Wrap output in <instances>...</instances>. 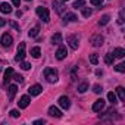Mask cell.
<instances>
[{"label":"cell","instance_id":"484cf974","mask_svg":"<svg viewBox=\"0 0 125 125\" xmlns=\"http://www.w3.org/2000/svg\"><path fill=\"white\" fill-rule=\"evenodd\" d=\"M81 9H83V16H84V18H88V16H91L93 10H91L90 8H81Z\"/></svg>","mask_w":125,"mask_h":125},{"label":"cell","instance_id":"9a60e30c","mask_svg":"<svg viewBox=\"0 0 125 125\" xmlns=\"http://www.w3.org/2000/svg\"><path fill=\"white\" fill-rule=\"evenodd\" d=\"M0 12L2 13H10L12 12V8H10V5L9 3H0Z\"/></svg>","mask_w":125,"mask_h":125},{"label":"cell","instance_id":"30bf717a","mask_svg":"<svg viewBox=\"0 0 125 125\" xmlns=\"http://www.w3.org/2000/svg\"><path fill=\"white\" fill-rule=\"evenodd\" d=\"M16 91H18V87H16L15 84L9 85V88H8V100H9V102H13V99H15V94H16Z\"/></svg>","mask_w":125,"mask_h":125},{"label":"cell","instance_id":"3957f363","mask_svg":"<svg viewBox=\"0 0 125 125\" xmlns=\"http://www.w3.org/2000/svg\"><path fill=\"white\" fill-rule=\"evenodd\" d=\"M25 43H19V46H18V50H16V56H15V60H18V62H22L24 59H25Z\"/></svg>","mask_w":125,"mask_h":125},{"label":"cell","instance_id":"74e56055","mask_svg":"<svg viewBox=\"0 0 125 125\" xmlns=\"http://www.w3.org/2000/svg\"><path fill=\"white\" fill-rule=\"evenodd\" d=\"M118 22H119V24H124V15H122V12L119 13V19H118Z\"/></svg>","mask_w":125,"mask_h":125},{"label":"cell","instance_id":"ab89813d","mask_svg":"<svg viewBox=\"0 0 125 125\" xmlns=\"http://www.w3.org/2000/svg\"><path fill=\"white\" fill-rule=\"evenodd\" d=\"M5 25H6V21L3 18H0V27H5Z\"/></svg>","mask_w":125,"mask_h":125},{"label":"cell","instance_id":"cb8c5ba5","mask_svg":"<svg viewBox=\"0 0 125 125\" xmlns=\"http://www.w3.org/2000/svg\"><path fill=\"white\" fill-rule=\"evenodd\" d=\"M109 21H110V16H109V15H103V16L100 18V21H99V25H106Z\"/></svg>","mask_w":125,"mask_h":125},{"label":"cell","instance_id":"d590c367","mask_svg":"<svg viewBox=\"0 0 125 125\" xmlns=\"http://www.w3.org/2000/svg\"><path fill=\"white\" fill-rule=\"evenodd\" d=\"M10 25H12V27H13V28L16 30V31H19V27H18V24H16L15 21H10Z\"/></svg>","mask_w":125,"mask_h":125},{"label":"cell","instance_id":"d6986e66","mask_svg":"<svg viewBox=\"0 0 125 125\" xmlns=\"http://www.w3.org/2000/svg\"><path fill=\"white\" fill-rule=\"evenodd\" d=\"M113 60H115V56L112 53H106L104 54V62L106 65H113Z\"/></svg>","mask_w":125,"mask_h":125},{"label":"cell","instance_id":"2e32d148","mask_svg":"<svg viewBox=\"0 0 125 125\" xmlns=\"http://www.w3.org/2000/svg\"><path fill=\"white\" fill-rule=\"evenodd\" d=\"M78 18L74 15V13H66L65 16H63V24H68V22H75Z\"/></svg>","mask_w":125,"mask_h":125},{"label":"cell","instance_id":"7a4b0ae2","mask_svg":"<svg viewBox=\"0 0 125 125\" xmlns=\"http://www.w3.org/2000/svg\"><path fill=\"white\" fill-rule=\"evenodd\" d=\"M35 10H37V15H38V18H40L43 22H49V19H50V15H49V10H47L46 8H43V6H38Z\"/></svg>","mask_w":125,"mask_h":125},{"label":"cell","instance_id":"1f68e13d","mask_svg":"<svg viewBox=\"0 0 125 125\" xmlns=\"http://www.w3.org/2000/svg\"><path fill=\"white\" fill-rule=\"evenodd\" d=\"M90 3L93 6H102L103 5V0H90Z\"/></svg>","mask_w":125,"mask_h":125},{"label":"cell","instance_id":"8fae6325","mask_svg":"<svg viewBox=\"0 0 125 125\" xmlns=\"http://www.w3.org/2000/svg\"><path fill=\"white\" fill-rule=\"evenodd\" d=\"M30 96H22L21 99H19V102H18V106H19V109H25V107H28L30 106Z\"/></svg>","mask_w":125,"mask_h":125},{"label":"cell","instance_id":"f35d334b","mask_svg":"<svg viewBox=\"0 0 125 125\" xmlns=\"http://www.w3.org/2000/svg\"><path fill=\"white\" fill-rule=\"evenodd\" d=\"M12 3H13L16 8H19V5H21V0H12Z\"/></svg>","mask_w":125,"mask_h":125},{"label":"cell","instance_id":"52a82bcc","mask_svg":"<svg viewBox=\"0 0 125 125\" xmlns=\"http://www.w3.org/2000/svg\"><path fill=\"white\" fill-rule=\"evenodd\" d=\"M103 41H104V38H103L102 35H99V34L93 35V37H91V40H90V43H91L94 47H100V46L103 44Z\"/></svg>","mask_w":125,"mask_h":125},{"label":"cell","instance_id":"ac0fdd59","mask_svg":"<svg viewBox=\"0 0 125 125\" xmlns=\"http://www.w3.org/2000/svg\"><path fill=\"white\" fill-rule=\"evenodd\" d=\"M12 75H13V69L12 68H8L5 71V84H8L10 80H12Z\"/></svg>","mask_w":125,"mask_h":125},{"label":"cell","instance_id":"d6a6232c","mask_svg":"<svg viewBox=\"0 0 125 125\" xmlns=\"http://www.w3.org/2000/svg\"><path fill=\"white\" fill-rule=\"evenodd\" d=\"M21 68H22L24 71H28V69L31 68V65L28 63V62H22V63H21Z\"/></svg>","mask_w":125,"mask_h":125},{"label":"cell","instance_id":"d4e9b609","mask_svg":"<svg viewBox=\"0 0 125 125\" xmlns=\"http://www.w3.org/2000/svg\"><path fill=\"white\" fill-rule=\"evenodd\" d=\"M87 90H88V84L87 83H81L78 85V93H85Z\"/></svg>","mask_w":125,"mask_h":125},{"label":"cell","instance_id":"5bb4252c","mask_svg":"<svg viewBox=\"0 0 125 125\" xmlns=\"http://www.w3.org/2000/svg\"><path fill=\"white\" fill-rule=\"evenodd\" d=\"M53 9H54L57 13H63V12H65L63 5H62L60 2H56V0H53Z\"/></svg>","mask_w":125,"mask_h":125},{"label":"cell","instance_id":"60d3db41","mask_svg":"<svg viewBox=\"0 0 125 125\" xmlns=\"http://www.w3.org/2000/svg\"><path fill=\"white\" fill-rule=\"evenodd\" d=\"M16 16H18V18H21V16H22V12H21V10H18V12H16Z\"/></svg>","mask_w":125,"mask_h":125},{"label":"cell","instance_id":"e575fe53","mask_svg":"<svg viewBox=\"0 0 125 125\" xmlns=\"http://www.w3.org/2000/svg\"><path fill=\"white\" fill-rule=\"evenodd\" d=\"M102 91H103V88H102V87H100L99 84H97V85H94V93H97V94H100Z\"/></svg>","mask_w":125,"mask_h":125},{"label":"cell","instance_id":"8d00e7d4","mask_svg":"<svg viewBox=\"0 0 125 125\" xmlns=\"http://www.w3.org/2000/svg\"><path fill=\"white\" fill-rule=\"evenodd\" d=\"M34 124L35 125H41V124H46V121L44 119H37V121H34Z\"/></svg>","mask_w":125,"mask_h":125},{"label":"cell","instance_id":"ffe728a7","mask_svg":"<svg viewBox=\"0 0 125 125\" xmlns=\"http://www.w3.org/2000/svg\"><path fill=\"white\" fill-rule=\"evenodd\" d=\"M62 43V35L59 32H56L53 37H52V44H60Z\"/></svg>","mask_w":125,"mask_h":125},{"label":"cell","instance_id":"4dcf8cb0","mask_svg":"<svg viewBox=\"0 0 125 125\" xmlns=\"http://www.w3.org/2000/svg\"><path fill=\"white\" fill-rule=\"evenodd\" d=\"M9 113H10V116H12V118H19V115H21L18 109H12V110H10Z\"/></svg>","mask_w":125,"mask_h":125},{"label":"cell","instance_id":"4316f807","mask_svg":"<svg viewBox=\"0 0 125 125\" xmlns=\"http://www.w3.org/2000/svg\"><path fill=\"white\" fill-rule=\"evenodd\" d=\"M90 62H91L93 65H97V63H99V56H97L96 53H91V54H90Z\"/></svg>","mask_w":125,"mask_h":125},{"label":"cell","instance_id":"f1b7e54d","mask_svg":"<svg viewBox=\"0 0 125 125\" xmlns=\"http://www.w3.org/2000/svg\"><path fill=\"white\" fill-rule=\"evenodd\" d=\"M84 0H75V2H74V9H81L83 6H84Z\"/></svg>","mask_w":125,"mask_h":125},{"label":"cell","instance_id":"4fadbf2b","mask_svg":"<svg viewBox=\"0 0 125 125\" xmlns=\"http://www.w3.org/2000/svg\"><path fill=\"white\" fill-rule=\"evenodd\" d=\"M49 115L53 118H62V112L56 107V106H50L49 107Z\"/></svg>","mask_w":125,"mask_h":125},{"label":"cell","instance_id":"7402d4cb","mask_svg":"<svg viewBox=\"0 0 125 125\" xmlns=\"http://www.w3.org/2000/svg\"><path fill=\"white\" fill-rule=\"evenodd\" d=\"M107 99H109V102H110L112 104H115V103H118V99H116V94H115L113 91H110V93H107Z\"/></svg>","mask_w":125,"mask_h":125},{"label":"cell","instance_id":"5b68a950","mask_svg":"<svg viewBox=\"0 0 125 125\" xmlns=\"http://www.w3.org/2000/svg\"><path fill=\"white\" fill-rule=\"evenodd\" d=\"M0 43H2V46H3V47H10V46H12V43H13V38H12V35H10V34L5 32V34L2 35V40H0Z\"/></svg>","mask_w":125,"mask_h":125},{"label":"cell","instance_id":"b9f144b4","mask_svg":"<svg viewBox=\"0 0 125 125\" xmlns=\"http://www.w3.org/2000/svg\"><path fill=\"white\" fill-rule=\"evenodd\" d=\"M60 2H68V0H60Z\"/></svg>","mask_w":125,"mask_h":125},{"label":"cell","instance_id":"e0dca14e","mask_svg":"<svg viewBox=\"0 0 125 125\" xmlns=\"http://www.w3.org/2000/svg\"><path fill=\"white\" fill-rule=\"evenodd\" d=\"M115 57H118V59H122L124 56H125V50L124 49H121V47H116L115 50H113V53H112Z\"/></svg>","mask_w":125,"mask_h":125},{"label":"cell","instance_id":"44dd1931","mask_svg":"<svg viewBox=\"0 0 125 125\" xmlns=\"http://www.w3.org/2000/svg\"><path fill=\"white\" fill-rule=\"evenodd\" d=\"M116 93H118V96H119V100L124 102V100H125V91H124V87H118V88H116Z\"/></svg>","mask_w":125,"mask_h":125},{"label":"cell","instance_id":"8992f818","mask_svg":"<svg viewBox=\"0 0 125 125\" xmlns=\"http://www.w3.org/2000/svg\"><path fill=\"white\" fill-rule=\"evenodd\" d=\"M57 102H59V106L63 107V109H69L71 107V100H69L68 96H60Z\"/></svg>","mask_w":125,"mask_h":125},{"label":"cell","instance_id":"836d02e7","mask_svg":"<svg viewBox=\"0 0 125 125\" xmlns=\"http://www.w3.org/2000/svg\"><path fill=\"white\" fill-rule=\"evenodd\" d=\"M12 77H13V78H15L18 83H22V81H24V77H22V75H18V74H15V75H12Z\"/></svg>","mask_w":125,"mask_h":125},{"label":"cell","instance_id":"603a6c76","mask_svg":"<svg viewBox=\"0 0 125 125\" xmlns=\"http://www.w3.org/2000/svg\"><path fill=\"white\" fill-rule=\"evenodd\" d=\"M40 54H41L40 47H32V49H31V56H32V57H40Z\"/></svg>","mask_w":125,"mask_h":125},{"label":"cell","instance_id":"6da1fadb","mask_svg":"<svg viewBox=\"0 0 125 125\" xmlns=\"http://www.w3.org/2000/svg\"><path fill=\"white\" fill-rule=\"evenodd\" d=\"M44 78L49 81V83H57V80H59V74H57V71L54 69V68H47V69H44Z\"/></svg>","mask_w":125,"mask_h":125},{"label":"cell","instance_id":"ba28073f","mask_svg":"<svg viewBox=\"0 0 125 125\" xmlns=\"http://www.w3.org/2000/svg\"><path fill=\"white\" fill-rule=\"evenodd\" d=\"M41 91H43V87L38 85V84H34V85H31V87L28 88L30 96H38V94H41Z\"/></svg>","mask_w":125,"mask_h":125},{"label":"cell","instance_id":"277c9868","mask_svg":"<svg viewBox=\"0 0 125 125\" xmlns=\"http://www.w3.org/2000/svg\"><path fill=\"white\" fill-rule=\"evenodd\" d=\"M66 41L69 43V47H71L72 50H77L78 46H80V38H78V35H68V37H66Z\"/></svg>","mask_w":125,"mask_h":125},{"label":"cell","instance_id":"7c38bea8","mask_svg":"<svg viewBox=\"0 0 125 125\" xmlns=\"http://www.w3.org/2000/svg\"><path fill=\"white\" fill-rule=\"evenodd\" d=\"M91 109H93V112H100V110H103V109H104V100H103V99L96 100Z\"/></svg>","mask_w":125,"mask_h":125},{"label":"cell","instance_id":"f546056e","mask_svg":"<svg viewBox=\"0 0 125 125\" xmlns=\"http://www.w3.org/2000/svg\"><path fill=\"white\" fill-rule=\"evenodd\" d=\"M115 71H116V72H121V74H124V72H125V65H124V63H119V65H116V66H115Z\"/></svg>","mask_w":125,"mask_h":125},{"label":"cell","instance_id":"7bdbcfd3","mask_svg":"<svg viewBox=\"0 0 125 125\" xmlns=\"http://www.w3.org/2000/svg\"><path fill=\"white\" fill-rule=\"evenodd\" d=\"M27 2H30V0H27Z\"/></svg>","mask_w":125,"mask_h":125},{"label":"cell","instance_id":"83f0119b","mask_svg":"<svg viewBox=\"0 0 125 125\" xmlns=\"http://www.w3.org/2000/svg\"><path fill=\"white\" fill-rule=\"evenodd\" d=\"M38 31H40V27H38V25H35L34 28H31V30H30V37H35V35L38 34Z\"/></svg>","mask_w":125,"mask_h":125},{"label":"cell","instance_id":"9c48e42d","mask_svg":"<svg viewBox=\"0 0 125 125\" xmlns=\"http://www.w3.org/2000/svg\"><path fill=\"white\" fill-rule=\"evenodd\" d=\"M66 54H68L66 47H65V46H60V47L57 49V52H56V59H57V60H63V59L66 57Z\"/></svg>","mask_w":125,"mask_h":125}]
</instances>
